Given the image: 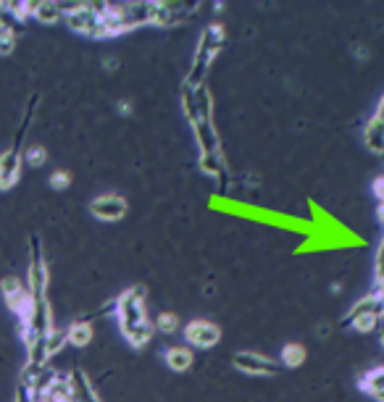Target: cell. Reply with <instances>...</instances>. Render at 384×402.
<instances>
[{"mask_svg": "<svg viewBox=\"0 0 384 402\" xmlns=\"http://www.w3.org/2000/svg\"><path fill=\"white\" fill-rule=\"evenodd\" d=\"M116 318H119V329L124 339L137 350L145 347L156 331L145 313V286L137 284L127 292H121L116 298Z\"/></svg>", "mask_w": 384, "mask_h": 402, "instance_id": "cell-1", "label": "cell"}, {"mask_svg": "<svg viewBox=\"0 0 384 402\" xmlns=\"http://www.w3.org/2000/svg\"><path fill=\"white\" fill-rule=\"evenodd\" d=\"M182 111L185 116L192 121V124H200V121H211L213 113V100L211 92L205 90V84L198 87V90H182Z\"/></svg>", "mask_w": 384, "mask_h": 402, "instance_id": "cell-2", "label": "cell"}, {"mask_svg": "<svg viewBox=\"0 0 384 402\" xmlns=\"http://www.w3.org/2000/svg\"><path fill=\"white\" fill-rule=\"evenodd\" d=\"M0 289H3V298H6V305L11 308L14 313H19V318L24 321L32 311V295H29L27 284L21 282V279H16V276H6L3 282H0Z\"/></svg>", "mask_w": 384, "mask_h": 402, "instance_id": "cell-3", "label": "cell"}, {"mask_svg": "<svg viewBox=\"0 0 384 402\" xmlns=\"http://www.w3.org/2000/svg\"><path fill=\"white\" fill-rule=\"evenodd\" d=\"M66 24L71 26L74 32L84 35V37L103 39V16H98V13H95L87 3H82L77 11L68 13Z\"/></svg>", "mask_w": 384, "mask_h": 402, "instance_id": "cell-4", "label": "cell"}, {"mask_svg": "<svg viewBox=\"0 0 384 402\" xmlns=\"http://www.w3.org/2000/svg\"><path fill=\"white\" fill-rule=\"evenodd\" d=\"M27 289L32 300H45V289H48V266L42 260L37 237H32V260H29V282Z\"/></svg>", "mask_w": 384, "mask_h": 402, "instance_id": "cell-5", "label": "cell"}, {"mask_svg": "<svg viewBox=\"0 0 384 402\" xmlns=\"http://www.w3.org/2000/svg\"><path fill=\"white\" fill-rule=\"evenodd\" d=\"M113 13L119 16L127 32L137 26L153 24V3H113Z\"/></svg>", "mask_w": 384, "mask_h": 402, "instance_id": "cell-6", "label": "cell"}, {"mask_svg": "<svg viewBox=\"0 0 384 402\" xmlns=\"http://www.w3.org/2000/svg\"><path fill=\"white\" fill-rule=\"evenodd\" d=\"M185 339L187 345H192L198 350H208L213 345H219L221 329L216 324H211V321H205V318H198V321H190L185 326Z\"/></svg>", "mask_w": 384, "mask_h": 402, "instance_id": "cell-7", "label": "cell"}, {"mask_svg": "<svg viewBox=\"0 0 384 402\" xmlns=\"http://www.w3.org/2000/svg\"><path fill=\"white\" fill-rule=\"evenodd\" d=\"M232 363L239 374H248V376H274L279 368L268 355H261V352H237Z\"/></svg>", "mask_w": 384, "mask_h": 402, "instance_id": "cell-8", "label": "cell"}, {"mask_svg": "<svg viewBox=\"0 0 384 402\" xmlns=\"http://www.w3.org/2000/svg\"><path fill=\"white\" fill-rule=\"evenodd\" d=\"M90 210L100 221H119L127 216V200L121 195H100L90 203Z\"/></svg>", "mask_w": 384, "mask_h": 402, "instance_id": "cell-9", "label": "cell"}, {"mask_svg": "<svg viewBox=\"0 0 384 402\" xmlns=\"http://www.w3.org/2000/svg\"><path fill=\"white\" fill-rule=\"evenodd\" d=\"M192 6L185 3H153V24L156 26H174L176 21L185 19V11Z\"/></svg>", "mask_w": 384, "mask_h": 402, "instance_id": "cell-10", "label": "cell"}, {"mask_svg": "<svg viewBox=\"0 0 384 402\" xmlns=\"http://www.w3.org/2000/svg\"><path fill=\"white\" fill-rule=\"evenodd\" d=\"M21 176V158L16 150H6L0 156V190H11Z\"/></svg>", "mask_w": 384, "mask_h": 402, "instance_id": "cell-11", "label": "cell"}, {"mask_svg": "<svg viewBox=\"0 0 384 402\" xmlns=\"http://www.w3.org/2000/svg\"><path fill=\"white\" fill-rule=\"evenodd\" d=\"M224 48V29L219 24H211L203 29L200 35V42H198V53L200 55H211L216 58V53Z\"/></svg>", "mask_w": 384, "mask_h": 402, "instance_id": "cell-12", "label": "cell"}, {"mask_svg": "<svg viewBox=\"0 0 384 402\" xmlns=\"http://www.w3.org/2000/svg\"><path fill=\"white\" fill-rule=\"evenodd\" d=\"M211 55H200L195 53V61L190 66V71H187V79H185V87L187 90H198L205 84V77H208V68H211Z\"/></svg>", "mask_w": 384, "mask_h": 402, "instance_id": "cell-13", "label": "cell"}, {"mask_svg": "<svg viewBox=\"0 0 384 402\" xmlns=\"http://www.w3.org/2000/svg\"><path fill=\"white\" fill-rule=\"evenodd\" d=\"M195 140H198L200 156L219 153V131L213 127V121H200V124H195Z\"/></svg>", "mask_w": 384, "mask_h": 402, "instance_id": "cell-14", "label": "cell"}, {"mask_svg": "<svg viewBox=\"0 0 384 402\" xmlns=\"http://www.w3.org/2000/svg\"><path fill=\"white\" fill-rule=\"evenodd\" d=\"M163 360H166V365H169L172 371H176V374H185V371H190V365H192V360H195V355H192L190 347L176 345V347H169V350H166Z\"/></svg>", "mask_w": 384, "mask_h": 402, "instance_id": "cell-15", "label": "cell"}, {"mask_svg": "<svg viewBox=\"0 0 384 402\" xmlns=\"http://www.w3.org/2000/svg\"><path fill=\"white\" fill-rule=\"evenodd\" d=\"M363 143H366V150H371L374 156H384V124L382 121H376V118L366 121Z\"/></svg>", "mask_w": 384, "mask_h": 402, "instance_id": "cell-16", "label": "cell"}, {"mask_svg": "<svg viewBox=\"0 0 384 402\" xmlns=\"http://www.w3.org/2000/svg\"><path fill=\"white\" fill-rule=\"evenodd\" d=\"M66 337H68V345L74 347H87L93 342V326L87 321H74V324L66 329Z\"/></svg>", "mask_w": 384, "mask_h": 402, "instance_id": "cell-17", "label": "cell"}, {"mask_svg": "<svg viewBox=\"0 0 384 402\" xmlns=\"http://www.w3.org/2000/svg\"><path fill=\"white\" fill-rule=\"evenodd\" d=\"M32 19H37L40 24H55V21L64 19V13L58 8V3H35Z\"/></svg>", "mask_w": 384, "mask_h": 402, "instance_id": "cell-18", "label": "cell"}, {"mask_svg": "<svg viewBox=\"0 0 384 402\" xmlns=\"http://www.w3.org/2000/svg\"><path fill=\"white\" fill-rule=\"evenodd\" d=\"M360 390L369 392L371 397H379V394H384V365H379V368H371L369 374L360 378Z\"/></svg>", "mask_w": 384, "mask_h": 402, "instance_id": "cell-19", "label": "cell"}, {"mask_svg": "<svg viewBox=\"0 0 384 402\" xmlns=\"http://www.w3.org/2000/svg\"><path fill=\"white\" fill-rule=\"evenodd\" d=\"M66 345H68L66 329H58V326H53V329L48 331V337H45V350H48V358L58 355V352L64 350Z\"/></svg>", "mask_w": 384, "mask_h": 402, "instance_id": "cell-20", "label": "cell"}, {"mask_svg": "<svg viewBox=\"0 0 384 402\" xmlns=\"http://www.w3.org/2000/svg\"><path fill=\"white\" fill-rule=\"evenodd\" d=\"M200 171L208 174V176H221V174H224V156H221V150H219V153H205V156H200Z\"/></svg>", "mask_w": 384, "mask_h": 402, "instance_id": "cell-21", "label": "cell"}, {"mask_svg": "<svg viewBox=\"0 0 384 402\" xmlns=\"http://www.w3.org/2000/svg\"><path fill=\"white\" fill-rule=\"evenodd\" d=\"M282 363L287 365V368H298V365H303L305 363V347L303 345H298V342L284 345V347H282Z\"/></svg>", "mask_w": 384, "mask_h": 402, "instance_id": "cell-22", "label": "cell"}, {"mask_svg": "<svg viewBox=\"0 0 384 402\" xmlns=\"http://www.w3.org/2000/svg\"><path fill=\"white\" fill-rule=\"evenodd\" d=\"M158 334H163V337H169V334H174L176 329H179V316L172 311L161 313L158 318H156V326H153Z\"/></svg>", "mask_w": 384, "mask_h": 402, "instance_id": "cell-23", "label": "cell"}, {"mask_svg": "<svg viewBox=\"0 0 384 402\" xmlns=\"http://www.w3.org/2000/svg\"><path fill=\"white\" fill-rule=\"evenodd\" d=\"M379 318H382V316H376V313H366V316H358V318H353L350 326L356 329L358 334H371V331L379 326Z\"/></svg>", "mask_w": 384, "mask_h": 402, "instance_id": "cell-24", "label": "cell"}, {"mask_svg": "<svg viewBox=\"0 0 384 402\" xmlns=\"http://www.w3.org/2000/svg\"><path fill=\"white\" fill-rule=\"evenodd\" d=\"M24 161H27V166H32V169H40L42 163L48 161V150L42 145H32L27 150V156H24Z\"/></svg>", "mask_w": 384, "mask_h": 402, "instance_id": "cell-25", "label": "cell"}, {"mask_svg": "<svg viewBox=\"0 0 384 402\" xmlns=\"http://www.w3.org/2000/svg\"><path fill=\"white\" fill-rule=\"evenodd\" d=\"M16 51V35L0 32V55H11Z\"/></svg>", "mask_w": 384, "mask_h": 402, "instance_id": "cell-26", "label": "cell"}, {"mask_svg": "<svg viewBox=\"0 0 384 402\" xmlns=\"http://www.w3.org/2000/svg\"><path fill=\"white\" fill-rule=\"evenodd\" d=\"M68 184H71V174L68 171H55L53 176H51V187L53 190H66Z\"/></svg>", "mask_w": 384, "mask_h": 402, "instance_id": "cell-27", "label": "cell"}, {"mask_svg": "<svg viewBox=\"0 0 384 402\" xmlns=\"http://www.w3.org/2000/svg\"><path fill=\"white\" fill-rule=\"evenodd\" d=\"M374 195H376V200H379V205H384V174L374 179Z\"/></svg>", "mask_w": 384, "mask_h": 402, "instance_id": "cell-28", "label": "cell"}, {"mask_svg": "<svg viewBox=\"0 0 384 402\" xmlns=\"http://www.w3.org/2000/svg\"><path fill=\"white\" fill-rule=\"evenodd\" d=\"M374 118L384 124V95H382V100H379V105H376V113H374Z\"/></svg>", "mask_w": 384, "mask_h": 402, "instance_id": "cell-29", "label": "cell"}, {"mask_svg": "<svg viewBox=\"0 0 384 402\" xmlns=\"http://www.w3.org/2000/svg\"><path fill=\"white\" fill-rule=\"evenodd\" d=\"M119 111L124 113V116H127V113H132V105H129V100H121V103H119Z\"/></svg>", "mask_w": 384, "mask_h": 402, "instance_id": "cell-30", "label": "cell"}, {"mask_svg": "<svg viewBox=\"0 0 384 402\" xmlns=\"http://www.w3.org/2000/svg\"><path fill=\"white\" fill-rule=\"evenodd\" d=\"M376 216H379V223L384 226V205H379V210H376Z\"/></svg>", "mask_w": 384, "mask_h": 402, "instance_id": "cell-31", "label": "cell"}, {"mask_svg": "<svg viewBox=\"0 0 384 402\" xmlns=\"http://www.w3.org/2000/svg\"><path fill=\"white\" fill-rule=\"evenodd\" d=\"M379 339H382V347H384V329H382V337H379Z\"/></svg>", "mask_w": 384, "mask_h": 402, "instance_id": "cell-32", "label": "cell"}, {"mask_svg": "<svg viewBox=\"0 0 384 402\" xmlns=\"http://www.w3.org/2000/svg\"><path fill=\"white\" fill-rule=\"evenodd\" d=\"M382 302H384V300H382Z\"/></svg>", "mask_w": 384, "mask_h": 402, "instance_id": "cell-33", "label": "cell"}]
</instances>
